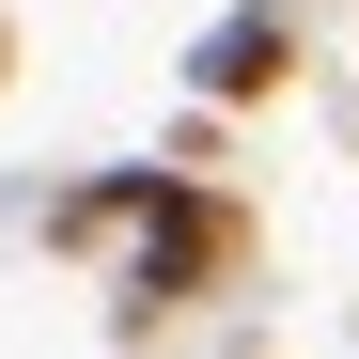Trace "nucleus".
Masks as SVG:
<instances>
[{"label":"nucleus","instance_id":"obj_1","mask_svg":"<svg viewBox=\"0 0 359 359\" xmlns=\"http://www.w3.org/2000/svg\"><path fill=\"white\" fill-rule=\"evenodd\" d=\"M219 250H234V219H219V203H172V219L141 234V266H126V297H141V313H156V297H188V281H203Z\"/></svg>","mask_w":359,"mask_h":359},{"label":"nucleus","instance_id":"obj_2","mask_svg":"<svg viewBox=\"0 0 359 359\" xmlns=\"http://www.w3.org/2000/svg\"><path fill=\"white\" fill-rule=\"evenodd\" d=\"M281 63H297V32H281V16H219V32H203V94H266Z\"/></svg>","mask_w":359,"mask_h":359}]
</instances>
